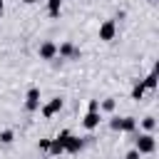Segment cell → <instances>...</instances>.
Masks as SVG:
<instances>
[{"label": "cell", "instance_id": "6", "mask_svg": "<svg viewBox=\"0 0 159 159\" xmlns=\"http://www.w3.org/2000/svg\"><path fill=\"white\" fill-rule=\"evenodd\" d=\"M87 144V137H77V134H70L67 142H65V152L67 154H80Z\"/></svg>", "mask_w": 159, "mask_h": 159}, {"label": "cell", "instance_id": "17", "mask_svg": "<svg viewBox=\"0 0 159 159\" xmlns=\"http://www.w3.org/2000/svg\"><path fill=\"white\" fill-rule=\"evenodd\" d=\"M109 129L112 132H122V117H109Z\"/></svg>", "mask_w": 159, "mask_h": 159}, {"label": "cell", "instance_id": "12", "mask_svg": "<svg viewBox=\"0 0 159 159\" xmlns=\"http://www.w3.org/2000/svg\"><path fill=\"white\" fill-rule=\"evenodd\" d=\"M114 109H117V99H114V97H107V99H102V102H99V112L112 114Z\"/></svg>", "mask_w": 159, "mask_h": 159}, {"label": "cell", "instance_id": "7", "mask_svg": "<svg viewBox=\"0 0 159 159\" xmlns=\"http://www.w3.org/2000/svg\"><path fill=\"white\" fill-rule=\"evenodd\" d=\"M25 109L27 112H37L40 109V89L37 87L27 89V94H25Z\"/></svg>", "mask_w": 159, "mask_h": 159}, {"label": "cell", "instance_id": "1", "mask_svg": "<svg viewBox=\"0 0 159 159\" xmlns=\"http://www.w3.org/2000/svg\"><path fill=\"white\" fill-rule=\"evenodd\" d=\"M134 149H137L139 154H154V149H157V139H154V134H149V132L137 134V139H134Z\"/></svg>", "mask_w": 159, "mask_h": 159}, {"label": "cell", "instance_id": "22", "mask_svg": "<svg viewBox=\"0 0 159 159\" xmlns=\"http://www.w3.org/2000/svg\"><path fill=\"white\" fill-rule=\"evenodd\" d=\"M2 10H5V0H0V15H2Z\"/></svg>", "mask_w": 159, "mask_h": 159}, {"label": "cell", "instance_id": "19", "mask_svg": "<svg viewBox=\"0 0 159 159\" xmlns=\"http://www.w3.org/2000/svg\"><path fill=\"white\" fill-rule=\"evenodd\" d=\"M87 112H99V99H89L87 102Z\"/></svg>", "mask_w": 159, "mask_h": 159}, {"label": "cell", "instance_id": "25", "mask_svg": "<svg viewBox=\"0 0 159 159\" xmlns=\"http://www.w3.org/2000/svg\"><path fill=\"white\" fill-rule=\"evenodd\" d=\"M42 159H55V157H47V154H45V157H42Z\"/></svg>", "mask_w": 159, "mask_h": 159}, {"label": "cell", "instance_id": "8", "mask_svg": "<svg viewBox=\"0 0 159 159\" xmlns=\"http://www.w3.org/2000/svg\"><path fill=\"white\" fill-rule=\"evenodd\" d=\"M99 122H102V112H87V114L82 117V127H84L87 132L97 129V127H99Z\"/></svg>", "mask_w": 159, "mask_h": 159}, {"label": "cell", "instance_id": "4", "mask_svg": "<svg viewBox=\"0 0 159 159\" xmlns=\"http://www.w3.org/2000/svg\"><path fill=\"white\" fill-rule=\"evenodd\" d=\"M62 104H65V99H62V97H52L47 104H42V107H40V114H42L45 119H52V117L62 109Z\"/></svg>", "mask_w": 159, "mask_h": 159}, {"label": "cell", "instance_id": "24", "mask_svg": "<svg viewBox=\"0 0 159 159\" xmlns=\"http://www.w3.org/2000/svg\"><path fill=\"white\" fill-rule=\"evenodd\" d=\"M147 2H149V5H157V0H147Z\"/></svg>", "mask_w": 159, "mask_h": 159}, {"label": "cell", "instance_id": "13", "mask_svg": "<svg viewBox=\"0 0 159 159\" xmlns=\"http://www.w3.org/2000/svg\"><path fill=\"white\" fill-rule=\"evenodd\" d=\"M139 124H142V129H144V132H149V134H154V129H157V117H152V114H147V117H144V119H142Z\"/></svg>", "mask_w": 159, "mask_h": 159}, {"label": "cell", "instance_id": "21", "mask_svg": "<svg viewBox=\"0 0 159 159\" xmlns=\"http://www.w3.org/2000/svg\"><path fill=\"white\" fill-rule=\"evenodd\" d=\"M124 159H142V154H139L137 149H129V152L124 154Z\"/></svg>", "mask_w": 159, "mask_h": 159}, {"label": "cell", "instance_id": "10", "mask_svg": "<svg viewBox=\"0 0 159 159\" xmlns=\"http://www.w3.org/2000/svg\"><path fill=\"white\" fill-rule=\"evenodd\" d=\"M60 10H62V0H47V15H50V20H60Z\"/></svg>", "mask_w": 159, "mask_h": 159}, {"label": "cell", "instance_id": "20", "mask_svg": "<svg viewBox=\"0 0 159 159\" xmlns=\"http://www.w3.org/2000/svg\"><path fill=\"white\" fill-rule=\"evenodd\" d=\"M70 134H72V132H70V129H62V132H60V134H57V137H55V139H57V142H62V144H65V142H67V137H70Z\"/></svg>", "mask_w": 159, "mask_h": 159}, {"label": "cell", "instance_id": "9", "mask_svg": "<svg viewBox=\"0 0 159 159\" xmlns=\"http://www.w3.org/2000/svg\"><path fill=\"white\" fill-rule=\"evenodd\" d=\"M137 124H139L137 117H122V132L124 134H134L137 132Z\"/></svg>", "mask_w": 159, "mask_h": 159}, {"label": "cell", "instance_id": "2", "mask_svg": "<svg viewBox=\"0 0 159 159\" xmlns=\"http://www.w3.org/2000/svg\"><path fill=\"white\" fill-rule=\"evenodd\" d=\"M57 57H62V60H80L82 52H80V47L72 40H65V42L57 45Z\"/></svg>", "mask_w": 159, "mask_h": 159}, {"label": "cell", "instance_id": "15", "mask_svg": "<svg viewBox=\"0 0 159 159\" xmlns=\"http://www.w3.org/2000/svg\"><path fill=\"white\" fill-rule=\"evenodd\" d=\"M142 84H144L147 89H157V70H152V72L142 80Z\"/></svg>", "mask_w": 159, "mask_h": 159}, {"label": "cell", "instance_id": "3", "mask_svg": "<svg viewBox=\"0 0 159 159\" xmlns=\"http://www.w3.org/2000/svg\"><path fill=\"white\" fill-rule=\"evenodd\" d=\"M114 37H117V20L112 17V20H104L99 25V40L102 42H112Z\"/></svg>", "mask_w": 159, "mask_h": 159}, {"label": "cell", "instance_id": "18", "mask_svg": "<svg viewBox=\"0 0 159 159\" xmlns=\"http://www.w3.org/2000/svg\"><path fill=\"white\" fill-rule=\"evenodd\" d=\"M37 149L47 154V149H50V137H45V139H40V142H37Z\"/></svg>", "mask_w": 159, "mask_h": 159}, {"label": "cell", "instance_id": "23", "mask_svg": "<svg viewBox=\"0 0 159 159\" xmlns=\"http://www.w3.org/2000/svg\"><path fill=\"white\" fill-rule=\"evenodd\" d=\"M22 2H25V5H35L37 0H22Z\"/></svg>", "mask_w": 159, "mask_h": 159}, {"label": "cell", "instance_id": "16", "mask_svg": "<svg viewBox=\"0 0 159 159\" xmlns=\"http://www.w3.org/2000/svg\"><path fill=\"white\" fill-rule=\"evenodd\" d=\"M15 142V132L12 129H2L0 132V144H12Z\"/></svg>", "mask_w": 159, "mask_h": 159}, {"label": "cell", "instance_id": "14", "mask_svg": "<svg viewBox=\"0 0 159 159\" xmlns=\"http://www.w3.org/2000/svg\"><path fill=\"white\" fill-rule=\"evenodd\" d=\"M144 92H147V87H144V84H142V80H139V82L132 87V99H134V102L144 99Z\"/></svg>", "mask_w": 159, "mask_h": 159}, {"label": "cell", "instance_id": "5", "mask_svg": "<svg viewBox=\"0 0 159 159\" xmlns=\"http://www.w3.org/2000/svg\"><path fill=\"white\" fill-rule=\"evenodd\" d=\"M37 55H40V60H57V42H52V40H45V42H40V47H37Z\"/></svg>", "mask_w": 159, "mask_h": 159}, {"label": "cell", "instance_id": "11", "mask_svg": "<svg viewBox=\"0 0 159 159\" xmlns=\"http://www.w3.org/2000/svg\"><path fill=\"white\" fill-rule=\"evenodd\" d=\"M60 154H65V144L62 142H57L55 137L50 139V149H47V157H60Z\"/></svg>", "mask_w": 159, "mask_h": 159}]
</instances>
